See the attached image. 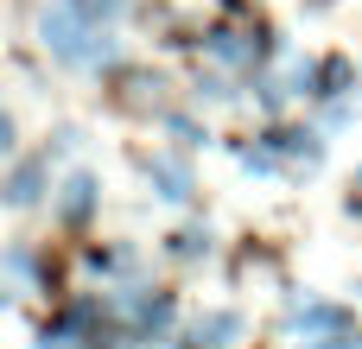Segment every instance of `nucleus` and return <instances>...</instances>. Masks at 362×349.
I'll use <instances>...</instances> for the list:
<instances>
[{
  "instance_id": "nucleus-11",
  "label": "nucleus",
  "mask_w": 362,
  "mask_h": 349,
  "mask_svg": "<svg viewBox=\"0 0 362 349\" xmlns=\"http://www.w3.org/2000/svg\"><path fill=\"white\" fill-rule=\"evenodd\" d=\"M70 6H83V13H89V19H115V13H121V6H127V0H70Z\"/></svg>"
},
{
  "instance_id": "nucleus-9",
  "label": "nucleus",
  "mask_w": 362,
  "mask_h": 349,
  "mask_svg": "<svg viewBox=\"0 0 362 349\" xmlns=\"http://www.w3.org/2000/svg\"><path fill=\"white\" fill-rule=\"evenodd\" d=\"M210 51H216V57H255L261 45H242L235 32H210Z\"/></svg>"
},
{
  "instance_id": "nucleus-6",
  "label": "nucleus",
  "mask_w": 362,
  "mask_h": 349,
  "mask_svg": "<svg viewBox=\"0 0 362 349\" xmlns=\"http://www.w3.org/2000/svg\"><path fill=\"white\" fill-rule=\"evenodd\" d=\"M350 83H356V70H350L344 57H325V64L312 70V95H344Z\"/></svg>"
},
{
  "instance_id": "nucleus-5",
  "label": "nucleus",
  "mask_w": 362,
  "mask_h": 349,
  "mask_svg": "<svg viewBox=\"0 0 362 349\" xmlns=\"http://www.w3.org/2000/svg\"><path fill=\"white\" fill-rule=\"evenodd\" d=\"M57 210H64V223H83V216L95 210V178H89V172H70V184H64V203H57Z\"/></svg>"
},
{
  "instance_id": "nucleus-12",
  "label": "nucleus",
  "mask_w": 362,
  "mask_h": 349,
  "mask_svg": "<svg viewBox=\"0 0 362 349\" xmlns=\"http://www.w3.org/2000/svg\"><path fill=\"white\" fill-rule=\"evenodd\" d=\"M312 349H362V337H344V331H337L331 343H312Z\"/></svg>"
},
{
  "instance_id": "nucleus-7",
  "label": "nucleus",
  "mask_w": 362,
  "mask_h": 349,
  "mask_svg": "<svg viewBox=\"0 0 362 349\" xmlns=\"http://www.w3.org/2000/svg\"><path fill=\"white\" fill-rule=\"evenodd\" d=\"M235 331H242V318H235V312H210V318L197 324V343H204V349H223Z\"/></svg>"
},
{
  "instance_id": "nucleus-3",
  "label": "nucleus",
  "mask_w": 362,
  "mask_h": 349,
  "mask_svg": "<svg viewBox=\"0 0 362 349\" xmlns=\"http://www.w3.org/2000/svg\"><path fill=\"white\" fill-rule=\"evenodd\" d=\"M38 191H45V159H25L6 184H0V197L13 203V210H25V203H38Z\"/></svg>"
},
{
  "instance_id": "nucleus-2",
  "label": "nucleus",
  "mask_w": 362,
  "mask_h": 349,
  "mask_svg": "<svg viewBox=\"0 0 362 349\" xmlns=\"http://www.w3.org/2000/svg\"><path fill=\"white\" fill-rule=\"evenodd\" d=\"M146 178L159 184V197H165V203H185V197H191V172H185L178 159H165V153H159V159H146Z\"/></svg>"
},
{
  "instance_id": "nucleus-8",
  "label": "nucleus",
  "mask_w": 362,
  "mask_h": 349,
  "mask_svg": "<svg viewBox=\"0 0 362 349\" xmlns=\"http://www.w3.org/2000/svg\"><path fill=\"white\" fill-rule=\"evenodd\" d=\"M299 331H350V312H337V305H312V312H299Z\"/></svg>"
},
{
  "instance_id": "nucleus-10",
  "label": "nucleus",
  "mask_w": 362,
  "mask_h": 349,
  "mask_svg": "<svg viewBox=\"0 0 362 349\" xmlns=\"http://www.w3.org/2000/svg\"><path fill=\"white\" fill-rule=\"evenodd\" d=\"M178 254H185V261H191V254H210V235H204V229H185V235H178Z\"/></svg>"
},
{
  "instance_id": "nucleus-13",
  "label": "nucleus",
  "mask_w": 362,
  "mask_h": 349,
  "mask_svg": "<svg viewBox=\"0 0 362 349\" xmlns=\"http://www.w3.org/2000/svg\"><path fill=\"white\" fill-rule=\"evenodd\" d=\"M6 153H13V121L0 114V159H6Z\"/></svg>"
},
{
  "instance_id": "nucleus-4",
  "label": "nucleus",
  "mask_w": 362,
  "mask_h": 349,
  "mask_svg": "<svg viewBox=\"0 0 362 349\" xmlns=\"http://www.w3.org/2000/svg\"><path fill=\"white\" fill-rule=\"evenodd\" d=\"M267 153H293V159H305V165H318V159H325L318 134H293V127H274V134H267Z\"/></svg>"
},
{
  "instance_id": "nucleus-1",
  "label": "nucleus",
  "mask_w": 362,
  "mask_h": 349,
  "mask_svg": "<svg viewBox=\"0 0 362 349\" xmlns=\"http://www.w3.org/2000/svg\"><path fill=\"white\" fill-rule=\"evenodd\" d=\"M38 38H45V51L64 57V64H115V45H108V38L95 32V19H89L83 6H70V0L45 6Z\"/></svg>"
}]
</instances>
